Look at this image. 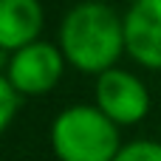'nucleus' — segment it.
<instances>
[{
    "label": "nucleus",
    "mask_w": 161,
    "mask_h": 161,
    "mask_svg": "<svg viewBox=\"0 0 161 161\" xmlns=\"http://www.w3.org/2000/svg\"><path fill=\"white\" fill-rule=\"evenodd\" d=\"M130 3H136V0H130Z\"/></svg>",
    "instance_id": "obj_9"
},
{
    "label": "nucleus",
    "mask_w": 161,
    "mask_h": 161,
    "mask_svg": "<svg viewBox=\"0 0 161 161\" xmlns=\"http://www.w3.org/2000/svg\"><path fill=\"white\" fill-rule=\"evenodd\" d=\"M93 105L119 127H127L144 122V116L150 113V91L133 71L108 68L96 76Z\"/></svg>",
    "instance_id": "obj_4"
},
{
    "label": "nucleus",
    "mask_w": 161,
    "mask_h": 161,
    "mask_svg": "<svg viewBox=\"0 0 161 161\" xmlns=\"http://www.w3.org/2000/svg\"><path fill=\"white\" fill-rule=\"evenodd\" d=\"M158 142H161V139H158Z\"/></svg>",
    "instance_id": "obj_10"
},
{
    "label": "nucleus",
    "mask_w": 161,
    "mask_h": 161,
    "mask_svg": "<svg viewBox=\"0 0 161 161\" xmlns=\"http://www.w3.org/2000/svg\"><path fill=\"white\" fill-rule=\"evenodd\" d=\"M51 150L57 161H113L122 150L119 125L96 105H71L51 125Z\"/></svg>",
    "instance_id": "obj_2"
},
{
    "label": "nucleus",
    "mask_w": 161,
    "mask_h": 161,
    "mask_svg": "<svg viewBox=\"0 0 161 161\" xmlns=\"http://www.w3.org/2000/svg\"><path fill=\"white\" fill-rule=\"evenodd\" d=\"M57 45L71 68L99 76L108 68H116L119 57L127 54L125 17L102 0H82L62 17Z\"/></svg>",
    "instance_id": "obj_1"
},
{
    "label": "nucleus",
    "mask_w": 161,
    "mask_h": 161,
    "mask_svg": "<svg viewBox=\"0 0 161 161\" xmlns=\"http://www.w3.org/2000/svg\"><path fill=\"white\" fill-rule=\"evenodd\" d=\"M45 11L40 0H0V48L11 54L34 40H42Z\"/></svg>",
    "instance_id": "obj_6"
},
{
    "label": "nucleus",
    "mask_w": 161,
    "mask_h": 161,
    "mask_svg": "<svg viewBox=\"0 0 161 161\" xmlns=\"http://www.w3.org/2000/svg\"><path fill=\"white\" fill-rule=\"evenodd\" d=\"M65 54L57 42L34 40L11 54H6V71L3 76L23 93V96H42L51 93L62 74H65Z\"/></svg>",
    "instance_id": "obj_3"
},
{
    "label": "nucleus",
    "mask_w": 161,
    "mask_h": 161,
    "mask_svg": "<svg viewBox=\"0 0 161 161\" xmlns=\"http://www.w3.org/2000/svg\"><path fill=\"white\" fill-rule=\"evenodd\" d=\"M23 99H25V96L3 76V79H0V130H8V127H11L17 110L23 108Z\"/></svg>",
    "instance_id": "obj_7"
},
{
    "label": "nucleus",
    "mask_w": 161,
    "mask_h": 161,
    "mask_svg": "<svg viewBox=\"0 0 161 161\" xmlns=\"http://www.w3.org/2000/svg\"><path fill=\"white\" fill-rule=\"evenodd\" d=\"M113 161H161V142L139 139V142L122 144L119 156H116Z\"/></svg>",
    "instance_id": "obj_8"
},
{
    "label": "nucleus",
    "mask_w": 161,
    "mask_h": 161,
    "mask_svg": "<svg viewBox=\"0 0 161 161\" xmlns=\"http://www.w3.org/2000/svg\"><path fill=\"white\" fill-rule=\"evenodd\" d=\"M127 57L150 71H161V0H136L125 14Z\"/></svg>",
    "instance_id": "obj_5"
}]
</instances>
